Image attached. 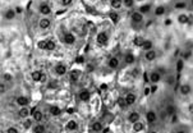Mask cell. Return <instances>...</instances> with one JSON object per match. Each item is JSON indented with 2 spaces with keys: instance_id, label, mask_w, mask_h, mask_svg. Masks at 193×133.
I'll list each match as a JSON object with an SVG mask.
<instances>
[{
  "instance_id": "obj_49",
  "label": "cell",
  "mask_w": 193,
  "mask_h": 133,
  "mask_svg": "<svg viewBox=\"0 0 193 133\" xmlns=\"http://www.w3.org/2000/svg\"><path fill=\"white\" fill-rule=\"evenodd\" d=\"M173 25V19L171 18H166L165 21H164V26H166V27H170Z\"/></svg>"
},
{
  "instance_id": "obj_55",
  "label": "cell",
  "mask_w": 193,
  "mask_h": 133,
  "mask_svg": "<svg viewBox=\"0 0 193 133\" xmlns=\"http://www.w3.org/2000/svg\"><path fill=\"white\" fill-rule=\"evenodd\" d=\"M136 1H137V3H143L144 0H136Z\"/></svg>"
},
{
  "instance_id": "obj_47",
  "label": "cell",
  "mask_w": 193,
  "mask_h": 133,
  "mask_svg": "<svg viewBox=\"0 0 193 133\" xmlns=\"http://www.w3.org/2000/svg\"><path fill=\"white\" fill-rule=\"evenodd\" d=\"M5 132H7V133H18L19 131H18L17 127H9V128H7Z\"/></svg>"
},
{
  "instance_id": "obj_31",
  "label": "cell",
  "mask_w": 193,
  "mask_h": 133,
  "mask_svg": "<svg viewBox=\"0 0 193 133\" xmlns=\"http://www.w3.org/2000/svg\"><path fill=\"white\" fill-rule=\"evenodd\" d=\"M33 118H26V119H23V123H22V126L25 129H30V128L33 127Z\"/></svg>"
},
{
  "instance_id": "obj_30",
  "label": "cell",
  "mask_w": 193,
  "mask_h": 133,
  "mask_svg": "<svg viewBox=\"0 0 193 133\" xmlns=\"http://www.w3.org/2000/svg\"><path fill=\"white\" fill-rule=\"evenodd\" d=\"M32 132H35V133H45L46 132V127L44 124H41V123H37L35 127H32Z\"/></svg>"
},
{
  "instance_id": "obj_9",
  "label": "cell",
  "mask_w": 193,
  "mask_h": 133,
  "mask_svg": "<svg viewBox=\"0 0 193 133\" xmlns=\"http://www.w3.org/2000/svg\"><path fill=\"white\" fill-rule=\"evenodd\" d=\"M51 12H52L51 7L47 3H41L40 5H38V13H40L41 16L47 17V16H50V14H51Z\"/></svg>"
},
{
  "instance_id": "obj_5",
  "label": "cell",
  "mask_w": 193,
  "mask_h": 133,
  "mask_svg": "<svg viewBox=\"0 0 193 133\" xmlns=\"http://www.w3.org/2000/svg\"><path fill=\"white\" fill-rule=\"evenodd\" d=\"M54 72L56 75H59V77H61V75H65L67 73H68V65L64 64V63H59L55 65L54 68Z\"/></svg>"
},
{
  "instance_id": "obj_48",
  "label": "cell",
  "mask_w": 193,
  "mask_h": 133,
  "mask_svg": "<svg viewBox=\"0 0 193 133\" xmlns=\"http://www.w3.org/2000/svg\"><path fill=\"white\" fill-rule=\"evenodd\" d=\"M47 87H49L50 90H54V88H56L58 87V82H55V81H51V82L47 84Z\"/></svg>"
},
{
  "instance_id": "obj_36",
  "label": "cell",
  "mask_w": 193,
  "mask_h": 133,
  "mask_svg": "<svg viewBox=\"0 0 193 133\" xmlns=\"http://www.w3.org/2000/svg\"><path fill=\"white\" fill-rule=\"evenodd\" d=\"M56 49V44L52 40H47L46 44V51H54Z\"/></svg>"
},
{
  "instance_id": "obj_33",
  "label": "cell",
  "mask_w": 193,
  "mask_h": 133,
  "mask_svg": "<svg viewBox=\"0 0 193 133\" xmlns=\"http://www.w3.org/2000/svg\"><path fill=\"white\" fill-rule=\"evenodd\" d=\"M165 111L168 114V117H171L173 114L177 113V108L173 105V104H169V105H166V108H165Z\"/></svg>"
},
{
  "instance_id": "obj_35",
  "label": "cell",
  "mask_w": 193,
  "mask_h": 133,
  "mask_svg": "<svg viewBox=\"0 0 193 133\" xmlns=\"http://www.w3.org/2000/svg\"><path fill=\"white\" fill-rule=\"evenodd\" d=\"M186 8H187V3L186 1H177L174 4V9H177V10H184Z\"/></svg>"
},
{
  "instance_id": "obj_53",
  "label": "cell",
  "mask_w": 193,
  "mask_h": 133,
  "mask_svg": "<svg viewBox=\"0 0 193 133\" xmlns=\"http://www.w3.org/2000/svg\"><path fill=\"white\" fill-rule=\"evenodd\" d=\"M191 55H192V53H191V51H188V53H186V54H184V56H183V59H184V60H186V59H189V58H191Z\"/></svg>"
},
{
  "instance_id": "obj_18",
  "label": "cell",
  "mask_w": 193,
  "mask_h": 133,
  "mask_svg": "<svg viewBox=\"0 0 193 133\" xmlns=\"http://www.w3.org/2000/svg\"><path fill=\"white\" fill-rule=\"evenodd\" d=\"M138 120H141V114H139L138 111H131L128 114L127 122L129 123V124H133V123H136Z\"/></svg>"
},
{
  "instance_id": "obj_39",
  "label": "cell",
  "mask_w": 193,
  "mask_h": 133,
  "mask_svg": "<svg viewBox=\"0 0 193 133\" xmlns=\"http://www.w3.org/2000/svg\"><path fill=\"white\" fill-rule=\"evenodd\" d=\"M141 74H142L141 68H139V66H133V69H132V77L137 78V77H139Z\"/></svg>"
},
{
  "instance_id": "obj_23",
  "label": "cell",
  "mask_w": 193,
  "mask_h": 133,
  "mask_svg": "<svg viewBox=\"0 0 193 133\" xmlns=\"http://www.w3.org/2000/svg\"><path fill=\"white\" fill-rule=\"evenodd\" d=\"M119 64H120V61H119V59L117 58V56H111V58L108 60V66L110 69H117L119 66Z\"/></svg>"
},
{
  "instance_id": "obj_3",
  "label": "cell",
  "mask_w": 193,
  "mask_h": 133,
  "mask_svg": "<svg viewBox=\"0 0 193 133\" xmlns=\"http://www.w3.org/2000/svg\"><path fill=\"white\" fill-rule=\"evenodd\" d=\"M76 41H77V39H76V35L73 32H65L64 33V36H63V42H64L65 45H69V46H72V45H74L76 44Z\"/></svg>"
},
{
  "instance_id": "obj_14",
  "label": "cell",
  "mask_w": 193,
  "mask_h": 133,
  "mask_svg": "<svg viewBox=\"0 0 193 133\" xmlns=\"http://www.w3.org/2000/svg\"><path fill=\"white\" fill-rule=\"evenodd\" d=\"M31 115L33 118V120L37 122V123H41L42 119H44V113H42L41 110H38L37 108H33L31 110Z\"/></svg>"
},
{
  "instance_id": "obj_38",
  "label": "cell",
  "mask_w": 193,
  "mask_h": 133,
  "mask_svg": "<svg viewBox=\"0 0 193 133\" xmlns=\"http://www.w3.org/2000/svg\"><path fill=\"white\" fill-rule=\"evenodd\" d=\"M136 5V0H123V7L131 9Z\"/></svg>"
},
{
  "instance_id": "obj_34",
  "label": "cell",
  "mask_w": 193,
  "mask_h": 133,
  "mask_svg": "<svg viewBox=\"0 0 193 133\" xmlns=\"http://www.w3.org/2000/svg\"><path fill=\"white\" fill-rule=\"evenodd\" d=\"M109 17H110V19H111V22L114 23V25H117V23L119 22V19H120V17H119V14L117 13V10H114V12L110 13Z\"/></svg>"
},
{
  "instance_id": "obj_25",
  "label": "cell",
  "mask_w": 193,
  "mask_h": 133,
  "mask_svg": "<svg viewBox=\"0 0 193 133\" xmlns=\"http://www.w3.org/2000/svg\"><path fill=\"white\" fill-rule=\"evenodd\" d=\"M144 128H146V126H144V123H142L141 120H138V122L132 124V131L133 132H143Z\"/></svg>"
},
{
  "instance_id": "obj_8",
  "label": "cell",
  "mask_w": 193,
  "mask_h": 133,
  "mask_svg": "<svg viewBox=\"0 0 193 133\" xmlns=\"http://www.w3.org/2000/svg\"><path fill=\"white\" fill-rule=\"evenodd\" d=\"M177 22L179 23L180 26H186V25H189L191 22V16L187 13H180L177 16Z\"/></svg>"
},
{
  "instance_id": "obj_45",
  "label": "cell",
  "mask_w": 193,
  "mask_h": 133,
  "mask_svg": "<svg viewBox=\"0 0 193 133\" xmlns=\"http://www.w3.org/2000/svg\"><path fill=\"white\" fill-rule=\"evenodd\" d=\"M169 118H170V122L173 123V124H177L178 120H179V117H178V114H177V113H175V114H173V115H171V117H169Z\"/></svg>"
},
{
  "instance_id": "obj_42",
  "label": "cell",
  "mask_w": 193,
  "mask_h": 133,
  "mask_svg": "<svg viewBox=\"0 0 193 133\" xmlns=\"http://www.w3.org/2000/svg\"><path fill=\"white\" fill-rule=\"evenodd\" d=\"M183 66H184V59H178V61H177V70L178 72H182Z\"/></svg>"
},
{
  "instance_id": "obj_41",
  "label": "cell",
  "mask_w": 193,
  "mask_h": 133,
  "mask_svg": "<svg viewBox=\"0 0 193 133\" xmlns=\"http://www.w3.org/2000/svg\"><path fill=\"white\" fill-rule=\"evenodd\" d=\"M3 81L4 82H10V81H13V74L9 72H5L3 74Z\"/></svg>"
},
{
  "instance_id": "obj_37",
  "label": "cell",
  "mask_w": 193,
  "mask_h": 133,
  "mask_svg": "<svg viewBox=\"0 0 193 133\" xmlns=\"http://www.w3.org/2000/svg\"><path fill=\"white\" fill-rule=\"evenodd\" d=\"M143 41H144L143 37H141V36H136V37L133 39V44H134V46L141 47V46H142V44H143Z\"/></svg>"
},
{
  "instance_id": "obj_12",
  "label": "cell",
  "mask_w": 193,
  "mask_h": 133,
  "mask_svg": "<svg viewBox=\"0 0 193 133\" xmlns=\"http://www.w3.org/2000/svg\"><path fill=\"white\" fill-rule=\"evenodd\" d=\"M30 102H31L30 97H28V96H25V95L17 96V99H16V104H17L19 108H22V106H28V105H30Z\"/></svg>"
},
{
  "instance_id": "obj_43",
  "label": "cell",
  "mask_w": 193,
  "mask_h": 133,
  "mask_svg": "<svg viewBox=\"0 0 193 133\" xmlns=\"http://www.w3.org/2000/svg\"><path fill=\"white\" fill-rule=\"evenodd\" d=\"M166 83L169 84V86H173V84L175 83V77L174 75H171V74L166 75Z\"/></svg>"
},
{
  "instance_id": "obj_10",
  "label": "cell",
  "mask_w": 193,
  "mask_h": 133,
  "mask_svg": "<svg viewBox=\"0 0 193 133\" xmlns=\"http://www.w3.org/2000/svg\"><path fill=\"white\" fill-rule=\"evenodd\" d=\"M65 129L69 131V132H77V131L79 129L78 122H77L76 119H69L68 122L65 123Z\"/></svg>"
},
{
  "instance_id": "obj_56",
  "label": "cell",
  "mask_w": 193,
  "mask_h": 133,
  "mask_svg": "<svg viewBox=\"0 0 193 133\" xmlns=\"http://www.w3.org/2000/svg\"><path fill=\"white\" fill-rule=\"evenodd\" d=\"M191 4H192V7H193V0H191Z\"/></svg>"
},
{
  "instance_id": "obj_15",
  "label": "cell",
  "mask_w": 193,
  "mask_h": 133,
  "mask_svg": "<svg viewBox=\"0 0 193 133\" xmlns=\"http://www.w3.org/2000/svg\"><path fill=\"white\" fill-rule=\"evenodd\" d=\"M179 93L182 96H189L192 93V86L189 83H182L179 86Z\"/></svg>"
},
{
  "instance_id": "obj_13",
  "label": "cell",
  "mask_w": 193,
  "mask_h": 133,
  "mask_svg": "<svg viewBox=\"0 0 193 133\" xmlns=\"http://www.w3.org/2000/svg\"><path fill=\"white\" fill-rule=\"evenodd\" d=\"M157 59V51L156 50H148V51H144V60L148 61V63H152Z\"/></svg>"
},
{
  "instance_id": "obj_51",
  "label": "cell",
  "mask_w": 193,
  "mask_h": 133,
  "mask_svg": "<svg viewBox=\"0 0 193 133\" xmlns=\"http://www.w3.org/2000/svg\"><path fill=\"white\" fill-rule=\"evenodd\" d=\"M7 91V86L4 84V82H1V84H0V92H1V95Z\"/></svg>"
},
{
  "instance_id": "obj_52",
  "label": "cell",
  "mask_w": 193,
  "mask_h": 133,
  "mask_svg": "<svg viewBox=\"0 0 193 133\" xmlns=\"http://www.w3.org/2000/svg\"><path fill=\"white\" fill-rule=\"evenodd\" d=\"M188 113L192 114V115H193V102H191L189 105H188Z\"/></svg>"
},
{
  "instance_id": "obj_28",
  "label": "cell",
  "mask_w": 193,
  "mask_h": 133,
  "mask_svg": "<svg viewBox=\"0 0 193 133\" xmlns=\"http://www.w3.org/2000/svg\"><path fill=\"white\" fill-rule=\"evenodd\" d=\"M141 49L144 50V51H148V50L153 49V42H152L151 40H146V39H144L143 44H142V46H141Z\"/></svg>"
},
{
  "instance_id": "obj_1",
  "label": "cell",
  "mask_w": 193,
  "mask_h": 133,
  "mask_svg": "<svg viewBox=\"0 0 193 133\" xmlns=\"http://www.w3.org/2000/svg\"><path fill=\"white\" fill-rule=\"evenodd\" d=\"M109 40H110V36L106 31H101L97 33V36H96V44L100 46H106L109 44Z\"/></svg>"
},
{
  "instance_id": "obj_2",
  "label": "cell",
  "mask_w": 193,
  "mask_h": 133,
  "mask_svg": "<svg viewBox=\"0 0 193 133\" xmlns=\"http://www.w3.org/2000/svg\"><path fill=\"white\" fill-rule=\"evenodd\" d=\"M31 79L36 83H44V82H46V74H44L42 70L36 69L31 73Z\"/></svg>"
},
{
  "instance_id": "obj_27",
  "label": "cell",
  "mask_w": 193,
  "mask_h": 133,
  "mask_svg": "<svg viewBox=\"0 0 193 133\" xmlns=\"http://www.w3.org/2000/svg\"><path fill=\"white\" fill-rule=\"evenodd\" d=\"M151 8H152V5L150 3H144V4H141V5L138 7V10L141 12L142 14H147V13H150L151 12Z\"/></svg>"
},
{
  "instance_id": "obj_29",
  "label": "cell",
  "mask_w": 193,
  "mask_h": 133,
  "mask_svg": "<svg viewBox=\"0 0 193 133\" xmlns=\"http://www.w3.org/2000/svg\"><path fill=\"white\" fill-rule=\"evenodd\" d=\"M110 5L114 10H119L123 7V0H110Z\"/></svg>"
},
{
  "instance_id": "obj_20",
  "label": "cell",
  "mask_w": 193,
  "mask_h": 133,
  "mask_svg": "<svg viewBox=\"0 0 193 133\" xmlns=\"http://www.w3.org/2000/svg\"><path fill=\"white\" fill-rule=\"evenodd\" d=\"M104 129V126H102V123H101L100 120H95L91 123V126H90V131L91 132H96V133H100V132H102Z\"/></svg>"
},
{
  "instance_id": "obj_17",
  "label": "cell",
  "mask_w": 193,
  "mask_h": 133,
  "mask_svg": "<svg viewBox=\"0 0 193 133\" xmlns=\"http://www.w3.org/2000/svg\"><path fill=\"white\" fill-rule=\"evenodd\" d=\"M78 97L82 102H88L90 100H91V92H90V90H81L79 93H78Z\"/></svg>"
},
{
  "instance_id": "obj_24",
  "label": "cell",
  "mask_w": 193,
  "mask_h": 133,
  "mask_svg": "<svg viewBox=\"0 0 193 133\" xmlns=\"http://www.w3.org/2000/svg\"><path fill=\"white\" fill-rule=\"evenodd\" d=\"M124 61L127 65H133L136 63V56H134L133 53H127L124 55Z\"/></svg>"
},
{
  "instance_id": "obj_16",
  "label": "cell",
  "mask_w": 193,
  "mask_h": 133,
  "mask_svg": "<svg viewBox=\"0 0 193 133\" xmlns=\"http://www.w3.org/2000/svg\"><path fill=\"white\" fill-rule=\"evenodd\" d=\"M143 16L144 14H142L139 10H136L131 14V21L134 23V25H139V23L143 22Z\"/></svg>"
},
{
  "instance_id": "obj_50",
  "label": "cell",
  "mask_w": 193,
  "mask_h": 133,
  "mask_svg": "<svg viewBox=\"0 0 193 133\" xmlns=\"http://www.w3.org/2000/svg\"><path fill=\"white\" fill-rule=\"evenodd\" d=\"M157 83H152L151 84V91H152V95H155L156 93V91H157Z\"/></svg>"
},
{
  "instance_id": "obj_21",
  "label": "cell",
  "mask_w": 193,
  "mask_h": 133,
  "mask_svg": "<svg viewBox=\"0 0 193 133\" xmlns=\"http://www.w3.org/2000/svg\"><path fill=\"white\" fill-rule=\"evenodd\" d=\"M30 115H31V110L28 109V106L19 108V110H18V117L19 118H22V119H26V118H30Z\"/></svg>"
},
{
  "instance_id": "obj_19",
  "label": "cell",
  "mask_w": 193,
  "mask_h": 133,
  "mask_svg": "<svg viewBox=\"0 0 193 133\" xmlns=\"http://www.w3.org/2000/svg\"><path fill=\"white\" fill-rule=\"evenodd\" d=\"M4 19L5 21H13L14 18L17 17V10L16 9H13V8H9V9H7L5 12H4Z\"/></svg>"
},
{
  "instance_id": "obj_4",
  "label": "cell",
  "mask_w": 193,
  "mask_h": 133,
  "mask_svg": "<svg viewBox=\"0 0 193 133\" xmlns=\"http://www.w3.org/2000/svg\"><path fill=\"white\" fill-rule=\"evenodd\" d=\"M162 77H164V75L160 72H159L157 69L156 70H152V72L148 74V78H150V82H151V83H157L159 84L162 81Z\"/></svg>"
},
{
  "instance_id": "obj_44",
  "label": "cell",
  "mask_w": 193,
  "mask_h": 133,
  "mask_svg": "<svg viewBox=\"0 0 193 133\" xmlns=\"http://www.w3.org/2000/svg\"><path fill=\"white\" fill-rule=\"evenodd\" d=\"M143 95L146 97H148V96H151L152 95V91H151V86H146L144 87V90H143Z\"/></svg>"
},
{
  "instance_id": "obj_22",
  "label": "cell",
  "mask_w": 193,
  "mask_h": 133,
  "mask_svg": "<svg viewBox=\"0 0 193 133\" xmlns=\"http://www.w3.org/2000/svg\"><path fill=\"white\" fill-rule=\"evenodd\" d=\"M79 77H81V70L79 69H73L72 72L69 73V81L72 83H76L79 81Z\"/></svg>"
},
{
  "instance_id": "obj_7",
  "label": "cell",
  "mask_w": 193,
  "mask_h": 133,
  "mask_svg": "<svg viewBox=\"0 0 193 133\" xmlns=\"http://www.w3.org/2000/svg\"><path fill=\"white\" fill-rule=\"evenodd\" d=\"M38 27H40V30L42 31H46V30H49V28L51 27V21H50V18L49 17H42L38 19Z\"/></svg>"
},
{
  "instance_id": "obj_40",
  "label": "cell",
  "mask_w": 193,
  "mask_h": 133,
  "mask_svg": "<svg viewBox=\"0 0 193 133\" xmlns=\"http://www.w3.org/2000/svg\"><path fill=\"white\" fill-rule=\"evenodd\" d=\"M46 44H47V40H40V41H37V47L40 50L46 51Z\"/></svg>"
},
{
  "instance_id": "obj_26",
  "label": "cell",
  "mask_w": 193,
  "mask_h": 133,
  "mask_svg": "<svg viewBox=\"0 0 193 133\" xmlns=\"http://www.w3.org/2000/svg\"><path fill=\"white\" fill-rule=\"evenodd\" d=\"M49 113H50V115H52V117H59L61 114V108L58 106V105H51L49 108Z\"/></svg>"
},
{
  "instance_id": "obj_54",
  "label": "cell",
  "mask_w": 193,
  "mask_h": 133,
  "mask_svg": "<svg viewBox=\"0 0 193 133\" xmlns=\"http://www.w3.org/2000/svg\"><path fill=\"white\" fill-rule=\"evenodd\" d=\"M108 88V86H106V84H101V90H106Z\"/></svg>"
},
{
  "instance_id": "obj_6",
  "label": "cell",
  "mask_w": 193,
  "mask_h": 133,
  "mask_svg": "<svg viewBox=\"0 0 193 133\" xmlns=\"http://www.w3.org/2000/svg\"><path fill=\"white\" fill-rule=\"evenodd\" d=\"M144 117H146V122L148 123V124H155L159 119V115L155 110H147Z\"/></svg>"
},
{
  "instance_id": "obj_46",
  "label": "cell",
  "mask_w": 193,
  "mask_h": 133,
  "mask_svg": "<svg viewBox=\"0 0 193 133\" xmlns=\"http://www.w3.org/2000/svg\"><path fill=\"white\" fill-rule=\"evenodd\" d=\"M73 3H74V0H61L63 7H70V5H73Z\"/></svg>"
},
{
  "instance_id": "obj_32",
  "label": "cell",
  "mask_w": 193,
  "mask_h": 133,
  "mask_svg": "<svg viewBox=\"0 0 193 133\" xmlns=\"http://www.w3.org/2000/svg\"><path fill=\"white\" fill-rule=\"evenodd\" d=\"M165 13H166V8L164 7V5H157L156 7V9H155V16L162 17V16H165Z\"/></svg>"
},
{
  "instance_id": "obj_11",
  "label": "cell",
  "mask_w": 193,
  "mask_h": 133,
  "mask_svg": "<svg viewBox=\"0 0 193 133\" xmlns=\"http://www.w3.org/2000/svg\"><path fill=\"white\" fill-rule=\"evenodd\" d=\"M124 101H125V104H127V106H133L134 104L137 102V95L133 93V92H128L124 96Z\"/></svg>"
}]
</instances>
